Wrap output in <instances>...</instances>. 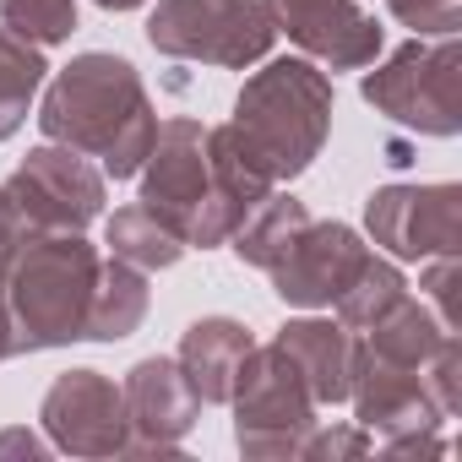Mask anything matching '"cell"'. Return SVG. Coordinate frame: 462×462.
<instances>
[{"label": "cell", "instance_id": "cell-1", "mask_svg": "<svg viewBox=\"0 0 462 462\" xmlns=\"http://www.w3.org/2000/svg\"><path fill=\"white\" fill-rule=\"evenodd\" d=\"M39 131L60 147H77L82 158H98L104 180H131L152 152L158 115L125 55L88 50L44 88Z\"/></svg>", "mask_w": 462, "mask_h": 462}, {"label": "cell", "instance_id": "cell-19", "mask_svg": "<svg viewBox=\"0 0 462 462\" xmlns=\"http://www.w3.org/2000/svg\"><path fill=\"white\" fill-rule=\"evenodd\" d=\"M104 245H109V256H120V262H131V267H142V273H163V267H174V262L190 251L174 228H169L152 207H142V201L109 212Z\"/></svg>", "mask_w": 462, "mask_h": 462}, {"label": "cell", "instance_id": "cell-25", "mask_svg": "<svg viewBox=\"0 0 462 462\" xmlns=\"http://www.w3.org/2000/svg\"><path fill=\"white\" fill-rule=\"evenodd\" d=\"M386 12H392L402 28H413L419 39H446V33H457V23H462V6H457V0H386Z\"/></svg>", "mask_w": 462, "mask_h": 462}, {"label": "cell", "instance_id": "cell-20", "mask_svg": "<svg viewBox=\"0 0 462 462\" xmlns=\"http://www.w3.org/2000/svg\"><path fill=\"white\" fill-rule=\"evenodd\" d=\"M310 223V207L300 201V196H262L251 212H245V223L228 235V245H235V256L245 262V267H273L289 245H294V235Z\"/></svg>", "mask_w": 462, "mask_h": 462}, {"label": "cell", "instance_id": "cell-15", "mask_svg": "<svg viewBox=\"0 0 462 462\" xmlns=\"http://www.w3.org/2000/svg\"><path fill=\"white\" fill-rule=\"evenodd\" d=\"M273 343H278V348L289 354V365L305 375L316 408H337V402H348V386H354V348H359V337H354L343 321H316V316H305V321H289Z\"/></svg>", "mask_w": 462, "mask_h": 462}, {"label": "cell", "instance_id": "cell-22", "mask_svg": "<svg viewBox=\"0 0 462 462\" xmlns=\"http://www.w3.org/2000/svg\"><path fill=\"white\" fill-rule=\"evenodd\" d=\"M402 294H408L402 273H397L392 262H381V256H365V267H359V273H354V283L332 300V310H337V321H343L348 332H365V327H370V321H381Z\"/></svg>", "mask_w": 462, "mask_h": 462}, {"label": "cell", "instance_id": "cell-17", "mask_svg": "<svg viewBox=\"0 0 462 462\" xmlns=\"http://www.w3.org/2000/svg\"><path fill=\"white\" fill-rule=\"evenodd\" d=\"M147 273L104 256L98 267V289H93V316H88V343H125L142 321H147Z\"/></svg>", "mask_w": 462, "mask_h": 462}, {"label": "cell", "instance_id": "cell-23", "mask_svg": "<svg viewBox=\"0 0 462 462\" xmlns=\"http://www.w3.org/2000/svg\"><path fill=\"white\" fill-rule=\"evenodd\" d=\"M0 23L28 44H66L77 33V0H0Z\"/></svg>", "mask_w": 462, "mask_h": 462}, {"label": "cell", "instance_id": "cell-6", "mask_svg": "<svg viewBox=\"0 0 462 462\" xmlns=\"http://www.w3.org/2000/svg\"><path fill=\"white\" fill-rule=\"evenodd\" d=\"M457 77H462V50H457V33H446V39L402 44L386 66L365 71L359 93L392 125H408L419 136H457L462 131Z\"/></svg>", "mask_w": 462, "mask_h": 462}, {"label": "cell", "instance_id": "cell-18", "mask_svg": "<svg viewBox=\"0 0 462 462\" xmlns=\"http://www.w3.org/2000/svg\"><path fill=\"white\" fill-rule=\"evenodd\" d=\"M440 337H446L440 316H435L424 300L402 294L381 321H370V327H365L359 348H365V354H375V359H386V365H424V359L440 348Z\"/></svg>", "mask_w": 462, "mask_h": 462}, {"label": "cell", "instance_id": "cell-9", "mask_svg": "<svg viewBox=\"0 0 462 462\" xmlns=\"http://www.w3.org/2000/svg\"><path fill=\"white\" fill-rule=\"evenodd\" d=\"M6 196L39 235H82L93 217H104V169H93L77 147L44 142L12 169Z\"/></svg>", "mask_w": 462, "mask_h": 462}, {"label": "cell", "instance_id": "cell-8", "mask_svg": "<svg viewBox=\"0 0 462 462\" xmlns=\"http://www.w3.org/2000/svg\"><path fill=\"white\" fill-rule=\"evenodd\" d=\"M354 419L381 440L392 457H440V402L424 381V365H386L365 348H354V386H348Z\"/></svg>", "mask_w": 462, "mask_h": 462}, {"label": "cell", "instance_id": "cell-4", "mask_svg": "<svg viewBox=\"0 0 462 462\" xmlns=\"http://www.w3.org/2000/svg\"><path fill=\"white\" fill-rule=\"evenodd\" d=\"M142 174V207H152L174 235L196 251L228 245V235L245 223V212L223 196L212 152H207V125L190 115H174L158 125Z\"/></svg>", "mask_w": 462, "mask_h": 462}, {"label": "cell", "instance_id": "cell-5", "mask_svg": "<svg viewBox=\"0 0 462 462\" xmlns=\"http://www.w3.org/2000/svg\"><path fill=\"white\" fill-rule=\"evenodd\" d=\"M273 17L262 0H158L147 17V44L169 60L245 71L273 55Z\"/></svg>", "mask_w": 462, "mask_h": 462}, {"label": "cell", "instance_id": "cell-10", "mask_svg": "<svg viewBox=\"0 0 462 462\" xmlns=\"http://www.w3.org/2000/svg\"><path fill=\"white\" fill-rule=\"evenodd\" d=\"M365 228L392 262H430L462 251V185H381L365 201Z\"/></svg>", "mask_w": 462, "mask_h": 462}, {"label": "cell", "instance_id": "cell-16", "mask_svg": "<svg viewBox=\"0 0 462 462\" xmlns=\"http://www.w3.org/2000/svg\"><path fill=\"white\" fill-rule=\"evenodd\" d=\"M251 348H256V337H251L245 321H235V316H201V321L185 327L174 359H180V370H185V381H190V392L201 402H228Z\"/></svg>", "mask_w": 462, "mask_h": 462}, {"label": "cell", "instance_id": "cell-12", "mask_svg": "<svg viewBox=\"0 0 462 462\" xmlns=\"http://www.w3.org/2000/svg\"><path fill=\"white\" fill-rule=\"evenodd\" d=\"M365 240L354 235L348 223H337V217H310L300 235H294V245L267 267V278H273V294L283 300V305H300V310H327L348 283H354V273L365 267Z\"/></svg>", "mask_w": 462, "mask_h": 462}, {"label": "cell", "instance_id": "cell-28", "mask_svg": "<svg viewBox=\"0 0 462 462\" xmlns=\"http://www.w3.org/2000/svg\"><path fill=\"white\" fill-rule=\"evenodd\" d=\"M12 451H28V457H44V451H50V440H39L33 430H6V435H0V457H12Z\"/></svg>", "mask_w": 462, "mask_h": 462}, {"label": "cell", "instance_id": "cell-13", "mask_svg": "<svg viewBox=\"0 0 462 462\" xmlns=\"http://www.w3.org/2000/svg\"><path fill=\"white\" fill-rule=\"evenodd\" d=\"M278 33H289L310 60L332 71H365L381 55V23L359 0H262Z\"/></svg>", "mask_w": 462, "mask_h": 462}, {"label": "cell", "instance_id": "cell-7", "mask_svg": "<svg viewBox=\"0 0 462 462\" xmlns=\"http://www.w3.org/2000/svg\"><path fill=\"white\" fill-rule=\"evenodd\" d=\"M235 440L245 457H300L316 430V397L278 343H256L235 381Z\"/></svg>", "mask_w": 462, "mask_h": 462}, {"label": "cell", "instance_id": "cell-27", "mask_svg": "<svg viewBox=\"0 0 462 462\" xmlns=\"http://www.w3.org/2000/svg\"><path fill=\"white\" fill-rule=\"evenodd\" d=\"M365 451H375V435L365 430V424H316L310 435H305V446H300V457H316V462H327V457H365Z\"/></svg>", "mask_w": 462, "mask_h": 462}, {"label": "cell", "instance_id": "cell-29", "mask_svg": "<svg viewBox=\"0 0 462 462\" xmlns=\"http://www.w3.org/2000/svg\"><path fill=\"white\" fill-rule=\"evenodd\" d=\"M104 12H136V6H147V0H98Z\"/></svg>", "mask_w": 462, "mask_h": 462}, {"label": "cell", "instance_id": "cell-24", "mask_svg": "<svg viewBox=\"0 0 462 462\" xmlns=\"http://www.w3.org/2000/svg\"><path fill=\"white\" fill-rule=\"evenodd\" d=\"M39 235V228L23 217V207L6 196L0 185V365L17 359V327H12V300H6V278H12V262L23 256V245Z\"/></svg>", "mask_w": 462, "mask_h": 462}, {"label": "cell", "instance_id": "cell-3", "mask_svg": "<svg viewBox=\"0 0 462 462\" xmlns=\"http://www.w3.org/2000/svg\"><path fill=\"white\" fill-rule=\"evenodd\" d=\"M98 267H104V256L82 235H33L23 245V256L12 262V278H6L17 354L66 348V343L88 337Z\"/></svg>", "mask_w": 462, "mask_h": 462}, {"label": "cell", "instance_id": "cell-14", "mask_svg": "<svg viewBox=\"0 0 462 462\" xmlns=\"http://www.w3.org/2000/svg\"><path fill=\"white\" fill-rule=\"evenodd\" d=\"M120 397H125L131 451L136 457H174L180 440L190 435L196 413H201V397L190 392L180 359H163V354L136 359L131 375H125V386H120Z\"/></svg>", "mask_w": 462, "mask_h": 462}, {"label": "cell", "instance_id": "cell-2", "mask_svg": "<svg viewBox=\"0 0 462 462\" xmlns=\"http://www.w3.org/2000/svg\"><path fill=\"white\" fill-rule=\"evenodd\" d=\"M228 131L273 185L300 180L332 131V77L305 55L267 60V71L240 88Z\"/></svg>", "mask_w": 462, "mask_h": 462}, {"label": "cell", "instance_id": "cell-11", "mask_svg": "<svg viewBox=\"0 0 462 462\" xmlns=\"http://www.w3.org/2000/svg\"><path fill=\"white\" fill-rule=\"evenodd\" d=\"M44 435L55 451L71 457H120L131 451V419H125V397L104 370H66L55 375V386L44 392Z\"/></svg>", "mask_w": 462, "mask_h": 462}, {"label": "cell", "instance_id": "cell-21", "mask_svg": "<svg viewBox=\"0 0 462 462\" xmlns=\"http://www.w3.org/2000/svg\"><path fill=\"white\" fill-rule=\"evenodd\" d=\"M44 77H50L44 50L28 44V39H17L12 28H0V142H12L23 131V120H28V109H33V98L44 88Z\"/></svg>", "mask_w": 462, "mask_h": 462}, {"label": "cell", "instance_id": "cell-26", "mask_svg": "<svg viewBox=\"0 0 462 462\" xmlns=\"http://www.w3.org/2000/svg\"><path fill=\"white\" fill-rule=\"evenodd\" d=\"M457 278H462L457 251H451V256H430V262H424V283H419V289H424V300L435 305V316H440V327H446V332H457V321H462V316H457Z\"/></svg>", "mask_w": 462, "mask_h": 462}]
</instances>
